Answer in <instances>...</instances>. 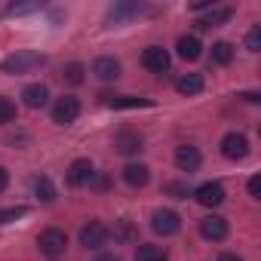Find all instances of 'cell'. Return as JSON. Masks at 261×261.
<instances>
[{
    "instance_id": "cell-24",
    "label": "cell",
    "mask_w": 261,
    "mask_h": 261,
    "mask_svg": "<svg viewBox=\"0 0 261 261\" xmlns=\"http://www.w3.org/2000/svg\"><path fill=\"white\" fill-rule=\"evenodd\" d=\"M34 194H37L43 203H53V200H56V185H53L46 175H40V178L34 181Z\"/></svg>"
},
{
    "instance_id": "cell-5",
    "label": "cell",
    "mask_w": 261,
    "mask_h": 261,
    "mask_svg": "<svg viewBox=\"0 0 261 261\" xmlns=\"http://www.w3.org/2000/svg\"><path fill=\"white\" fill-rule=\"evenodd\" d=\"M108 237H111V230H108L101 221H89V224H83V230H80V246H86V249H101V246L108 243Z\"/></svg>"
},
{
    "instance_id": "cell-16",
    "label": "cell",
    "mask_w": 261,
    "mask_h": 261,
    "mask_svg": "<svg viewBox=\"0 0 261 261\" xmlns=\"http://www.w3.org/2000/svg\"><path fill=\"white\" fill-rule=\"evenodd\" d=\"M175 46H178V56H181L185 62H197V59L203 56V43H200L197 37H188V34H185V37H178Z\"/></svg>"
},
{
    "instance_id": "cell-10",
    "label": "cell",
    "mask_w": 261,
    "mask_h": 261,
    "mask_svg": "<svg viewBox=\"0 0 261 261\" xmlns=\"http://www.w3.org/2000/svg\"><path fill=\"white\" fill-rule=\"evenodd\" d=\"M194 197H197V203H203V206H221V203H224V188H221L218 181H206V185H200V188L194 191Z\"/></svg>"
},
{
    "instance_id": "cell-6",
    "label": "cell",
    "mask_w": 261,
    "mask_h": 261,
    "mask_svg": "<svg viewBox=\"0 0 261 261\" xmlns=\"http://www.w3.org/2000/svg\"><path fill=\"white\" fill-rule=\"evenodd\" d=\"M142 65L151 71V74H166L169 71V53L163 46H148L142 53Z\"/></svg>"
},
{
    "instance_id": "cell-7",
    "label": "cell",
    "mask_w": 261,
    "mask_h": 261,
    "mask_svg": "<svg viewBox=\"0 0 261 261\" xmlns=\"http://www.w3.org/2000/svg\"><path fill=\"white\" fill-rule=\"evenodd\" d=\"M221 154H224L227 160H243V157L249 154V142H246V136H240V133H227V136L221 139Z\"/></svg>"
},
{
    "instance_id": "cell-32",
    "label": "cell",
    "mask_w": 261,
    "mask_h": 261,
    "mask_svg": "<svg viewBox=\"0 0 261 261\" xmlns=\"http://www.w3.org/2000/svg\"><path fill=\"white\" fill-rule=\"evenodd\" d=\"M218 261H243V258H240V255H233V252H224Z\"/></svg>"
},
{
    "instance_id": "cell-18",
    "label": "cell",
    "mask_w": 261,
    "mask_h": 261,
    "mask_svg": "<svg viewBox=\"0 0 261 261\" xmlns=\"http://www.w3.org/2000/svg\"><path fill=\"white\" fill-rule=\"evenodd\" d=\"M114 240L117 243H136L139 240V230H136V224L129 221V218H120V221H114Z\"/></svg>"
},
{
    "instance_id": "cell-21",
    "label": "cell",
    "mask_w": 261,
    "mask_h": 261,
    "mask_svg": "<svg viewBox=\"0 0 261 261\" xmlns=\"http://www.w3.org/2000/svg\"><path fill=\"white\" fill-rule=\"evenodd\" d=\"M136 261H166V252L160 246H151V243H142L136 249Z\"/></svg>"
},
{
    "instance_id": "cell-14",
    "label": "cell",
    "mask_w": 261,
    "mask_h": 261,
    "mask_svg": "<svg viewBox=\"0 0 261 261\" xmlns=\"http://www.w3.org/2000/svg\"><path fill=\"white\" fill-rule=\"evenodd\" d=\"M123 178H126V185H133V188H145L148 178H151V169L145 163H129L123 169Z\"/></svg>"
},
{
    "instance_id": "cell-23",
    "label": "cell",
    "mask_w": 261,
    "mask_h": 261,
    "mask_svg": "<svg viewBox=\"0 0 261 261\" xmlns=\"http://www.w3.org/2000/svg\"><path fill=\"white\" fill-rule=\"evenodd\" d=\"M230 59H233V46H230L227 40L212 43V62H215V65H227Z\"/></svg>"
},
{
    "instance_id": "cell-22",
    "label": "cell",
    "mask_w": 261,
    "mask_h": 261,
    "mask_svg": "<svg viewBox=\"0 0 261 261\" xmlns=\"http://www.w3.org/2000/svg\"><path fill=\"white\" fill-rule=\"evenodd\" d=\"M62 77H65V83L80 86V83L86 80V71H83V65H80V62H71V65H65V68H62Z\"/></svg>"
},
{
    "instance_id": "cell-28",
    "label": "cell",
    "mask_w": 261,
    "mask_h": 261,
    "mask_svg": "<svg viewBox=\"0 0 261 261\" xmlns=\"http://www.w3.org/2000/svg\"><path fill=\"white\" fill-rule=\"evenodd\" d=\"M246 49H252V53L261 49V28H252V31L246 34Z\"/></svg>"
},
{
    "instance_id": "cell-19",
    "label": "cell",
    "mask_w": 261,
    "mask_h": 261,
    "mask_svg": "<svg viewBox=\"0 0 261 261\" xmlns=\"http://www.w3.org/2000/svg\"><path fill=\"white\" fill-rule=\"evenodd\" d=\"M175 89L181 95H197V92H203V77L200 74H181L175 80Z\"/></svg>"
},
{
    "instance_id": "cell-34",
    "label": "cell",
    "mask_w": 261,
    "mask_h": 261,
    "mask_svg": "<svg viewBox=\"0 0 261 261\" xmlns=\"http://www.w3.org/2000/svg\"><path fill=\"white\" fill-rule=\"evenodd\" d=\"M95 261H120V258H117V255H98Z\"/></svg>"
},
{
    "instance_id": "cell-9",
    "label": "cell",
    "mask_w": 261,
    "mask_h": 261,
    "mask_svg": "<svg viewBox=\"0 0 261 261\" xmlns=\"http://www.w3.org/2000/svg\"><path fill=\"white\" fill-rule=\"evenodd\" d=\"M92 163L89 160H74L71 166H68V185L71 188H83V185H89L92 181Z\"/></svg>"
},
{
    "instance_id": "cell-3",
    "label": "cell",
    "mask_w": 261,
    "mask_h": 261,
    "mask_svg": "<svg viewBox=\"0 0 261 261\" xmlns=\"http://www.w3.org/2000/svg\"><path fill=\"white\" fill-rule=\"evenodd\" d=\"M37 246L43 255H62L68 249V233L59 230V227H46L40 237H37Z\"/></svg>"
},
{
    "instance_id": "cell-2",
    "label": "cell",
    "mask_w": 261,
    "mask_h": 261,
    "mask_svg": "<svg viewBox=\"0 0 261 261\" xmlns=\"http://www.w3.org/2000/svg\"><path fill=\"white\" fill-rule=\"evenodd\" d=\"M151 227H154V233H160V237H175V233L181 230V215L172 212V209H157L154 218H151Z\"/></svg>"
},
{
    "instance_id": "cell-4",
    "label": "cell",
    "mask_w": 261,
    "mask_h": 261,
    "mask_svg": "<svg viewBox=\"0 0 261 261\" xmlns=\"http://www.w3.org/2000/svg\"><path fill=\"white\" fill-rule=\"evenodd\" d=\"M77 117H80V101H77L74 95H62V98L53 105V123L68 126V123H74Z\"/></svg>"
},
{
    "instance_id": "cell-25",
    "label": "cell",
    "mask_w": 261,
    "mask_h": 261,
    "mask_svg": "<svg viewBox=\"0 0 261 261\" xmlns=\"http://www.w3.org/2000/svg\"><path fill=\"white\" fill-rule=\"evenodd\" d=\"M13 120H16V105H13V98L0 95V123H13Z\"/></svg>"
},
{
    "instance_id": "cell-33",
    "label": "cell",
    "mask_w": 261,
    "mask_h": 261,
    "mask_svg": "<svg viewBox=\"0 0 261 261\" xmlns=\"http://www.w3.org/2000/svg\"><path fill=\"white\" fill-rule=\"evenodd\" d=\"M7 181H10V178H7V169H4V166H0V191H4V188H7Z\"/></svg>"
},
{
    "instance_id": "cell-8",
    "label": "cell",
    "mask_w": 261,
    "mask_h": 261,
    "mask_svg": "<svg viewBox=\"0 0 261 261\" xmlns=\"http://www.w3.org/2000/svg\"><path fill=\"white\" fill-rule=\"evenodd\" d=\"M200 163H203L200 148H194V145H178V148H175V166H178L181 172H194Z\"/></svg>"
},
{
    "instance_id": "cell-31",
    "label": "cell",
    "mask_w": 261,
    "mask_h": 261,
    "mask_svg": "<svg viewBox=\"0 0 261 261\" xmlns=\"http://www.w3.org/2000/svg\"><path fill=\"white\" fill-rule=\"evenodd\" d=\"M240 98H246V101H252V105H258V101H261V98H258V95H255V92H243V95H240Z\"/></svg>"
},
{
    "instance_id": "cell-17",
    "label": "cell",
    "mask_w": 261,
    "mask_h": 261,
    "mask_svg": "<svg viewBox=\"0 0 261 261\" xmlns=\"http://www.w3.org/2000/svg\"><path fill=\"white\" fill-rule=\"evenodd\" d=\"M101 105L108 108H148V98H136V95H98Z\"/></svg>"
},
{
    "instance_id": "cell-1",
    "label": "cell",
    "mask_w": 261,
    "mask_h": 261,
    "mask_svg": "<svg viewBox=\"0 0 261 261\" xmlns=\"http://www.w3.org/2000/svg\"><path fill=\"white\" fill-rule=\"evenodd\" d=\"M43 62H46V59H43L40 53L22 49V53H16V56H10V59L0 62V71H4V74H28V71H34V68H40Z\"/></svg>"
},
{
    "instance_id": "cell-27",
    "label": "cell",
    "mask_w": 261,
    "mask_h": 261,
    "mask_svg": "<svg viewBox=\"0 0 261 261\" xmlns=\"http://www.w3.org/2000/svg\"><path fill=\"white\" fill-rule=\"evenodd\" d=\"M28 209L25 206H10V209H0V224H10V221H16V218H22Z\"/></svg>"
},
{
    "instance_id": "cell-20",
    "label": "cell",
    "mask_w": 261,
    "mask_h": 261,
    "mask_svg": "<svg viewBox=\"0 0 261 261\" xmlns=\"http://www.w3.org/2000/svg\"><path fill=\"white\" fill-rule=\"evenodd\" d=\"M230 16H233V10H227V7H218V10H212L206 19H200V22H197V28H218V25H224Z\"/></svg>"
},
{
    "instance_id": "cell-13",
    "label": "cell",
    "mask_w": 261,
    "mask_h": 261,
    "mask_svg": "<svg viewBox=\"0 0 261 261\" xmlns=\"http://www.w3.org/2000/svg\"><path fill=\"white\" fill-rule=\"evenodd\" d=\"M92 74H95L98 80H117V77H120V62L111 59V56H101V59L92 62Z\"/></svg>"
},
{
    "instance_id": "cell-12",
    "label": "cell",
    "mask_w": 261,
    "mask_h": 261,
    "mask_svg": "<svg viewBox=\"0 0 261 261\" xmlns=\"http://www.w3.org/2000/svg\"><path fill=\"white\" fill-rule=\"evenodd\" d=\"M142 145H145V139H142L139 133H129V129H123V133L114 136V148H117L120 154H139Z\"/></svg>"
},
{
    "instance_id": "cell-26",
    "label": "cell",
    "mask_w": 261,
    "mask_h": 261,
    "mask_svg": "<svg viewBox=\"0 0 261 261\" xmlns=\"http://www.w3.org/2000/svg\"><path fill=\"white\" fill-rule=\"evenodd\" d=\"M34 10H40V4H10L4 10V16L10 19V16H25V13H34Z\"/></svg>"
},
{
    "instance_id": "cell-30",
    "label": "cell",
    "mask_w": 261,
    "mask_h": 261,
    "mask_svg": "<svg viewBox=\"0 0 261 261\" xmlns=\"http://www.w3.org/2000/svg\"><path fill=\"white\" fill-rule=\"evenodd\" d=\"M166 194H175V197H188V188H185V185H166Z\"/></svg>"
},
{
    "instance_id": "cell-15",
    "label": "cell",
    "mask_w": 261,
    "mask_h": 261,
    "mask_svg": "<svg viewBox=\"0 0 261 261\" xmlns=\"http://www.w3.org/2000/svg\"><path fill=\"white\" fill-rule=\"evenodd\" d=\"M22 98H25V105L28 108H43L46 101H49V89L43 86V83H31V86H25V92H22Z\"/></svg>"
},
{
    "instance_id": "cell-29",
    "label": "cell",
    "mask_w": 261,
    "mask_h": 261,
    "mask_svg": "<svg viewBox=\"0 0 261 261\" xmlns=\"http://www.w3.org/2000/svg\"><path fill=\"white\" fill-rule=\"evenodd\" d=\"M249 194H252V197H261V178H258V175L249 178Z\"/></svg>"
},
{
    "instance_id": "cell-11",
    "label": "cell",
    "mask_w": 261,
    "mask_h": 261,
    "mask_svg": "<svg viewBox=\"0 0 261 261\" xmlns=\"http://www.w3.org/2000/svg\"><path fill=\"white\" fill-rule=\"evenodd\" d=\"M200 233H203L206 240L218 243V240H224V237H227V221H224L221 215H206V218L200 221Z\"/></svg>"
}]
</instances>
